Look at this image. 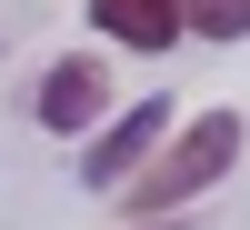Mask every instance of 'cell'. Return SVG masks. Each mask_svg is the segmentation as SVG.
<instances>
[{"label": "cell", "instance_id": "obj_1", "mask_svg": "<svg viewBox=\"0 0 250 230\" xmlns=\"http://www.w3.org/2000/svg\"><path fill=\"white\" fill-rule=\"evenodd\" d=\"M230 160H240V110H200L190 130H160V160H150V170H130L120 190H130L140 220H170L180 200H200Z\"/></svg>", "mask_w": 250, "mask_h": 230}, {"label": "cell", "instance_id": "obj_2", "mask_svg": "<svg viewBox=\"0 0 250 230\" xmlns=\"http://www.w3.org/2000/svg\"><path fill=\"white\" fill-rule=\"evenodd\" d=\"M160 130H170V100H130V110H120L110 130L80 150V180H90V190H120V180H130L140 160L160 150Z\"/></svg>", "mask_w": 250, "mask_h": 230}, {"label": "cell", "instance_id": "obj_3", "mask_svg": "<svg viewBox=\"0 0 250 230\" xmlns=\"http://www.w3.org/2000/svg\"><path fill=\"white\" fill-rule=\"evenodd\" d=\"M100 100H110V70H100L90 50L60 60V70L40 80V130H100Z\"/></svg>", "mask_w": 250, "mask_h": 230}, {"label": "cell", "instance_id": "obj_4", "mask_svg": "<svg viewBox=\"0 0 250 230\" xmlns=\"http://www.w3.org/2000/svg\"><path fill=\"white\" fill-rule=\"evenodd\" d=\"M90 30L110 50H170L180 40V0H90Z\"/></svg>", "mask_w": 250, "mask_h": 230}, {"label": "cell", "instance_id": "obj_5", "mask_svg": "<svg viewBox=\"0 0 250 230\" xmlns=\"http://www.w3.org/2000/svg\"><path fill=\"white\" fill-rule=\"evenodd\" d=\"M180 30H200V40H250V0H180Z\"/></svg>", "mask_w": 250, "mask_h": 230}, {"label": "cell", "instance_id": "obj_6", "mask_svg": "<svg viewBox=\"0 0 250 230\" xmlns=\"http://www.w3.org/2000/svg\"><path fill=\"white\" fill-rule=\"evenodd\" d=\"M140 230H180V220H140Z\"/></svg>", "mask_w": 250, "mask_h": 230}]
</instances>
